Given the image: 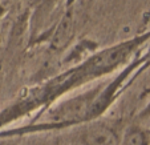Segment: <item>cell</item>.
<instances>
[{"label":"cell","mask_w":150,"mask_h":145,"mask_svg":"<svg viewBox=\"0 0 150 145\" xmlns=\"http://www.w3.org/2000/svg\"><path fill=\"white\" fill-rule=\"evenodd\" d=\"M117 145H149V136L139 125H130L120 136Z\"/></svg>","instance_id":"2"},{"label":"cell","mask_w":150,"mask_h":145,"mask_svg":"<svg viewBox=\"0 0 150 145\" xmlns=\"http://www.w3.org/2000/svg\"><path fill=\"white\" fill-rule=\"evenodd\" d=\"M146 117H150V101L147 102L138 113V119H146Z\"/></svg>","instance_id":"4"},{"label":"cell","mask_w":150,"mask_h":145,"mask_svg":"<svg viewBox=\"0 0 150 145\" xmlns=\"http://www.w3.org/2000/svg\"><path fill=\"white\" fill-rule=\"evenodd\" d=\"M72 27H73L72 14H67L59 23L56 32L53 35V40H52L53 48H61L64 44H67V41H68V39L71 37L72 33Z\"/></svg>","instance_id":"3"},{"label":"cell","mask_w":150,"mask_h":145,"mask_svg":"<svg viewBox=\"0 0 150 145\" xmlns=\"http://www.w3.org/2000/svg\"><path fill=\"white\" fill-rule=\"evenodd\" d=\"M72 140L74 145H117L118 133L102 119H96L72 127Z\"/></svg>","instance_id":"1"}]
</instances>
